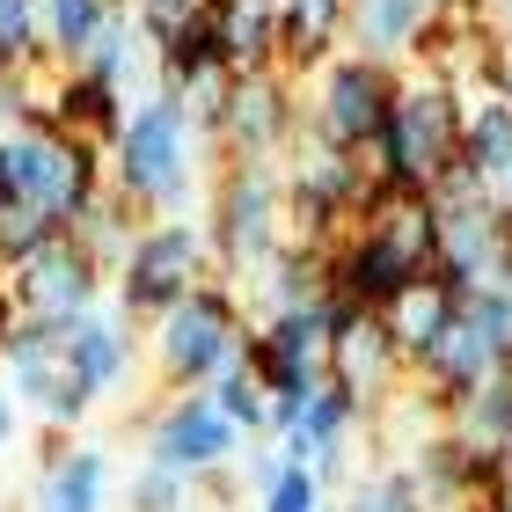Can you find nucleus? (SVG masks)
Returning a JSON list of instances; mask_svg holds the SVG:
<instances>
[{"mask_svg": "<svg viewBox=\"0 0 512 512\" xmlns=\"http://www.w3.org/2000/svg\"><path fill=\"white\" fill-rule=\"evenodd\" d=\"M103 191H110L103 154L88 147V139L59 132L44 110L0 132V205H30L44 227L74 235V227L88 220V205H96Z\"/></svg>", "mask_w": 512, "mask_h": 512, "instance_id": "obj_1", "label": "nucleus"}, {"mask_svg": "<svg viewBox=\"0 0 512 512\" xmlns=\"http://www.w3.org/2000/svg\"><path fill=\"white\" fill-rule=\"evenodd\" d=\"M103 176L132 213H176L191 205V183H198V139H191V118L169 88H139L132 96V118L118 132V147L103 154Z\"/></svg>", "mask_w": 512, "mask_h": 512, "instance_id": "obj_2", "label": "nucleus"}, {"mask_svg": "<svg viewBox=\"0 0 512 512\" xmlns=\"http://www.w3.org/2000/svg\"><path fill=\"white\" fill-rule=\"evenodd\" d=\"M461 125H469V96L439 74H403V96H395V118L374 147L359 154V169L381 183V191H425L439 161L461 154Z\"/></svg>", "mask_w": 512, "mask_h": 512, "instance_id": "obj_3", "label": "nucleus"}, {"mask_svg": "<svg viewBox=\"0 0 512 512\" xmlns=\"http://www.w3.org/2000/svg\"><path fill=\"white\" fill-rule=\"evenodd\" d=\"M256 322L242 315V293L227 278H205L191 300H176L169 315L154 322V374L169 395H205L227 366H242Z\"/></svg>", "mask_w": 512, "mask_h": 512, "instance_id": "obj_4", "label": "nucleus"}, {"mask_svg": "<svg viewBox=\"0 0 512 512\" xmlns=\"http://www.w3.org/2000/svg\"><path fill=\"white\" fill-rule=\"evenodd\" d=\"M286 249V176L278 161H227L213 176V227H205V256L242 286Z\"/></svg>", "mask_w": 512, "mask_h": 512, "instance_id": "obj_5", "label": "nucleus"}, {"mask_svg": "<svg viewBox=\"0 0 512 512\" xmlns=\"http://www.w3.org/2000/svg\"><path fill=\"white\" fill-rule=\"evenodd\" d=\"M395 96H403V66L388 59H359L337 52L322 74H308V96H300V125L322 132L337 154H366L395 118Z\"/></svg>", "mask_w": 512, "mask_h": 512, "instance_id": "obj_6", "label": "nucleus"}, {"mask_svg": "<svg viewBox=\"0 0 512 512\" xmlns=\"http://www.w3.org/2000/svg\"><path fill=\"white\" fill-rule=\"evenodd\" d=\"M205 278H213L205 227H191V220H147V235H139L132 256L118 264V315L125 322H161L176 300H191Z\"/></svg>", "mask_w": 512, "mask_h": 512, "instance_id": "obj_7", "label": "nucleus"}, {"mask_svg": "<svg viewBox=\"0 0 512 512\" xmlns=\"http://www.w3.org/2000/svg\"><path fill=\"white\" fill-rule=\"evenodd\" d=\"M300 132V88L293 74H227L220 103V154L227 161H278Z\"/></svg>", "mask_w": 512, "mask_h": 512, "instance_id": "obj_8", "label": "nucleus"}, {"mask_svg": "<svg viewBox=\"0 0 512 512\" xmlns=\"http://www.w3.org/2000/svg\"><path fill=\"white\" fill-rule=\"evenodd\" d=\"M103 286H110V271L74 235H59L22 271H8V300H15V315H30V322H74L88 308H103Z\"/></svg>", "mask_w": 512, "mask_h": 512, "instance_id": "obj_9", "label": "nucleus"}, {"mask_svg": "<svg viewBox=\"0 0 512 512\" xmlns=\"http://www.w3.org/2000/svg\"><path fill=\"white\" fill-rule=\"evenodd\" d=\"M249 447V439L227 425V417L205 403V395H169L154 417H147V461L154 469H176V476H213V469H227Z\"/></svg>", "mask_w": 512, "mask_h": 512, "instance_id": "obj_10", "label": "nucleus"}, {"mask_svg": "<svg viewBox=\"0 0 512 512\" xmlns=\"http://www.w3.org/2000/svg\"><path fill=\"white\" fill-rule=\"evenodd\" d=\"M512 249V220L491 198L469 205H439V278H454L461 293H483L498 271V256Z\"/></svg>", "mask_w": 512, "mask_h": 512, "instance_id": "obj_11", "label": "nucleus"}, {"mask_svg": "<svg viewBox=\"0 0 512 512\" xmlns=\"http://www.w3.org/2000/svg\"><path fill=\"white\" fill-rule=\"evenodd\" d=\"M59 359H66V374H74L88 395H103L110 388H125V374L139 366V344H132V322L118 308H88L66 322V344H59Z\"/></svg>", "mask_w": 512, "mask_h": 512, "instance_id": "obj_12", "label": "nucleus"}, {"mask_svg": "<svg viewBox=\"0 0 512 512\" xmlns=\"http://www.w3.org/2000/svg\"><path fill=\"white\" fill-rule=\"evenodd\" d=\"M403 374H410V359L395 352V337H388V322H381V315H359L352 330L330 344V381H337V388H352V395H359V410L388 403Z\"/></svg>", "mask_w": 512, "mask_h": 512, "instance_id": "obj_13", "label": "nucleus"}, {"mask_svg": "<svg viewBox=\"0 0 512 512\" xmlns=\"http://www.w3.org/2000/svg\"><path fill=\"white\" fill-rule=\"evenodd\" d=\"M44 118H52L59 132L88 139L96 154H110V147H118V132H125V118H132V96H125V88H103V81L74 74V66H59L52 96H44Z\"/></svg>", "mask_w": 512, "mask_h": 512, "instance_id": "obj_14", "label": "nucleus"}, {"mask_svg": "<svg viewBox=\"0 0 512 512\" xmlns=\"http://www.w3.org/2000/svg\"><path fill=\"white\" fill-rule=\"evenodd\" d=\"M344 8L352 0H271V22H278V74L308 81L337 59V37H344Z\"/></svg>", "mask_w": 512, "mask_h": 512, "instance_id": "obj_15", "label": "nucleus"}, {"mask_svg": "<svg viewBox=\"0 0 512 512\" xmlns=\"http://www.w3.org/2000/svg\"><path fill=\"white\" fill-rule=\"evenodd\" d=\"M461 300H469V293H461L454 278H439V271H432V278H417V286H403V293H395L388 308H381L388 337H395V352H403V359H425L432 344L461 322Z\"/></svg>", "mask_w": 512, "mask_h": 512, "instance_id": "obj_16", "label": "nucleus"}, {"mask_svg": "<svg viewBox=\"0 0 512 512\" xmlns=\"http://www.w3.org/2000/svg\"><path fill=\"white\" fill-rule=\"evenodd\" d=\"M425 30H432V8H425V0H352V8H344V37H352L359 59L403 66V59H417Z\"/></svg>", "mask_w": 512, "mask_h": 512, "instance_id": "obj_17", "label": "nucleus"}, {"mask_svg": "<svg viewBox=\"0 0 512 512\" xmlns=\"http://www.w3.org/2000/svg\"><path fill=\"white\" fill-rule=\"evenodd\" d=\"M498 366H505V359H498L491 344H483V337L469 330V315H461V322H454V330H447V337L432 344L425 359H410V374H417V388H425V395H432L439 410H454L461 395H469L476 381H491Z\"/></svg>", "mask_w": 512, "mask_h": 512, "instance_id": "obj_18", "label": "nucleus"}, {"mask_svg": "<svg viewBox=\"0 0 512 512\" xmlns=\"http://www.w3.org/2000/svg\"><path fill=\"white\" fill-rule=\"evenodd\" d=\"M110 505V454L103 447H66L37 469L30 512H103Z\"/></svg>", "mask_w": 512, "mask_h": 512, "instance_id": "obj_19", "label": "nucleus"}, {"mask_svg": "<svg viewBox=\"0 0 512 512\" xmlns=\"http://www.w3.org/2000/svg\"><path fill=\"white\" fill-rule=\"evenodd\" d=\"M359 395L352 388H337V381H322L315 395H308V410H300V432H286L278 439V461H308L322 454V447H352V432H359Z\"/></svg>", "mask_w": 512, "mask_h": 512, "instance_id": "obj_20", "label": "nucleus"}, {"mask_svg": "<svg viewBox=\"0 0 512 512\" xmlns=\"http://www.w3.org/2000/svg\"><path fill=\"white\" fill-rule=\"evenodd\" d=\"M447 432L469 454H505L512 447V366H498L491 381H476L461 403L447 410Z\"/></svg>", "mask_w": 512, "mask_h": 512, "instance_id": "obj_21", "label": "nucleus"}, {"mask_svg": "<svg viewBox=\"0 0 512 512\" xmlns=\"http://www.w3.org/2000/svg\"><path fill=\"white\" fill-rule=\"evenodd\" d=\"M44 15V66H81L110 22L125 15V0H37Z\"/></svg>", "mask_w": 512, "mask_h": 512, "instance_id": "obj_22", "label": "nucleus"}, {"mask_svg": "<svg viewBox=\"0 0 512 512\" xmlns=\"http://www.w3.org/2000/svg\"><path fill=\"white\" fill-rule=\"evenodd\" d=\"M461 161L483 176V191L512 169V103H505V96L469 103V125H461Z\"/></svg>", "mask_w": 512, "mask_h": 512, "instance_id": "obj_23", "label": "nucleus"}, {"mask_svg": "<svg viewBox=\"0 0 512 512\" xmlns=\"http://www.w3.org/2000/svg\"><path fill=\"white\" fill-rule=\"evenodd\" d=\"M139 235H147V213H132V205H125L118 191H103L96 205H88V220L74 227V242H81L88 256H96V264H103L110 278H118V264L132 256V242H139Z\"/></svg>", "mask_w": 512, "mask_h": 512, "instance_id": "obj_24", "label": "nucleus"}, {"mask_svg": "<svg viewBox=\"0 0 512 512\" xmlns=\"http://www.w3.org/2000/svg\"><path fill=\"white\" fill-rule=\"evenodd\" d=\"M139 52H147V37L132 30V8L110 22V30L88 44V59L74 66V74H88V81H103V88H125L132 96V81H139Z\"/></svg>", "mask_w": 512, "mask_h": 512, "instance_id": "obj_25", "label": "nucleus"}, {"mask_svg": "<svg viewBox=\"0 0 512 512\" xmlns=\"http://www.w3.org/2000/svg\"><path fill=\"white\" fill-rule=\"evenodd\" d=\"M330 505V491L300 469V461H256V512H322Z\"/></svg>", "mask_w": 512, "mask_h": 512, "instance_id": "obj_26", "label": "nucleus"}, {"mask_svg": "<svg viewBox=\"0 0 512 512\" xmlns=\"http://www.w3.org/2000/svg\"><path fill=\"white\" fill-rule=\"evenodd\" d=\"M205 403H213V410H220L242 439H271V395L256 388V381L242 374V366H227V374H220L213 388H205Z\"/></svg>", "mask_w": 512, "mask_h": 512, "instance_id": "obj_27", "label": "nucleus"}, {"mask_svg": "<svg viewBox=\"0 0 512 512\" xmlns=\"http://www.w3.org/2000/svg\"><path fill=\"white\" fill-rule=\"evenodd\" d=\"M37 66H44L37 0H0V74H37Z\"/></svg>", "mask_w": 512, "mask_h": 512, "instance_id": "obj_28", "label": "nucleus"}, {"mask_svg": "<svg viewBox=\"0 0 512 512\" xmlns=\"http://www.w3.org/2000/svg\"><path fill=\"white\" fill-rule=\"evenodd\" d=\"M191 498H198V483H191V476H176V469H154V461L132 476V491H125L132 512H183Z\"/></svg>", "mask_w": 512, "mask_h": 512, "instance_id": "obj_29", "label": "nucleus"}, {"mask_svg": "<svg viewBox=\"0 0 512 512\" xmlns=\"http://www.w3.org/2000/svg\"><path fill=\"white\" fill-rule=\"evenodd\" d=\"M15 322H22V315H15V300H8V286H0V352H8V337H15Z\"/></svg>", "mask_w": 512, "mask_h": 512, "instance_id": "obj_30", "label": "nucleus"}, {"mask_svg": "<svg viewBox=\"0 0 512 512\" xmlns=\"http://www.w3.org/2000/svg\"><path fill=\"white\" fill-rule=\"evenodd\" d=\"M483 198H491V205H498V213L512 220V169H505V176H498V183H491V191H483Z\"/></svg>", "mask_w": 512, "mask_h": 512, "instance_id": "obj_31", "label": "nucleus"}, {"mask_svg": "<svg viewBox=\"0 0 512 512\" xmlns=\"http://www.w3.org/2000/svg\"><path fill=\"white\" fill-rule=\"evenodd\" d=\"M8 439H15V395L0 388V447H8Z\"/></svg>", "mask_w": 512, "mask_h": 512, "instance_id": "obj_32", "label": "nucleus"}, {"mask_svg": "<svg viewBox=\"0 0 512 512\" xmlns=\"http://www.w3.org/2000/svg\"><path fill=\"white\" fill-rule=\"evenodd\" d=\"M183 512H198V498H191V505H183Z\"/></svg>", "mask_w": 512, "mask_h": 512, "instance_id": "obj_33", "label": "nucleus"}, {"mask_svg": "<svg viewBox=\"0 0 512 512\" xmlns=\"http://www.w3.org/2000/svg\"><path fill=\"white\" fill-rule=\"evenodd\" d=\"M322 512H337V505H322Z\"/></svg>", "mask_w": 512, "mask_h": 512, "instance_id": "obj_34", "label": "nucleus"}]
</instances>
